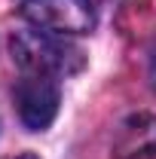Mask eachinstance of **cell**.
<instances>
[{"label":"cell","instance_id":"cell-3","mask_svg":"<svg viewBox=\"0 0 156 159\" xmlns=\"http://www.w3.org/2000/svg\"><path fill=\"white\" fill-rule=\"evenodd\" d=\"M16 107H19L25 129H31V132L49 129L55 113H58V86H55V80L40 77V74H28L25 80H19Z\"/></svg>","mask_w":156,"mask_h":159},{"label":"cell","instance_id":"cell-1","mask_svg":"<svg viewBox=\"0 0 156 159\" xmlns=\"http://www.w3.org/2000/svg\"><path fill=\"white\" fill-rule=\"evenodd\" d=\"M12 58L25 74H40V77H71L86 64L83 49L67 43L61 34H49V31H19L9 40Z\"/></svg>","mask_w":156,"mask_h":159},{"label":"cell","instance_id":"cell-4","mask_svg":"<svg viewBox=\"0 0 156 159\" xmlns=\"http://www.w3.org/2000/svg\"><path fill=\"white\" fill-rule=\"evenodd\" d=\"M156 156V116L138 113L126 119L113 144V159H153Z\"/></svg>","mask_w":156,"mask_h":159},{"label":"cell","instance_id":"cell-5","mask_svg":"<svg viewBox=\"0 0 156 159\" xmlns=\"http://www.w3.org/2000/svg\"><path fill=\"white\" fill-rule=\"evenodd\" d=\"M16 159H37L34 153H21V156H16Z\"/></svg>","mask_w":156,"mask_h":159},{"label":"cell","instance_id":"cell-2","mask_svg":"<svg viewBox=\"0 0 156 159\" xmlns=\"http://www.w3.org/2000/svg\"><path fill=\"white\" fill-rule=\"evenodd\" d=\"M25 19L49 34H86L95 25L92 0H25Z\"/></svg>","mask_w":156,"mask_h":159}]
</instances>
